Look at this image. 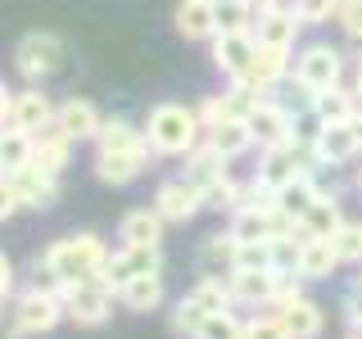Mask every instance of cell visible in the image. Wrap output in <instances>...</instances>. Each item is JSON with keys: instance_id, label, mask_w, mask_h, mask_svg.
<instances>
[{"instance_id": "d590c367", "label": "cell", "mask_w": 362, "mask_h": 339, "mask_svg": "<svg viewBox=\"0 0 362 339\" xmlns=\"http://www.w3.org/2000/svg\"><path fill=\"white\" fill-rule=\"evenodd\" d=\"M240 195H245V186L235 177H226V181H218V186L204 190V208H209V213H226V218H231V213L240 208Z\"/></svg>"}, {"instance_id": "f5cc1de1", "label": "cell", "mask_w": 362, "mask_h": 339, "mask_svg": "<svg viewBox=\"0 0 362 339\" xmlns=\"http://www.w3.org/2000/svg\"><path fill=\"white\" fill-rule=\"evenodd\" d=\"M354 186H358V195H362V167H358V177H354Z\"/></svg>"}, {"instance_id": "484cf974", "label": "cell", "mask_w": 362, "mask_h": 339, "mask_svg": "<svg viewBox=\"0 0 362 339\" xmlns=\"http://www.w3.org/2000/svg\"><path fill=\"white\" fill-rule=\"evenodd\" d=\"M235 249H240V240H235L231 231L209 235V240L199 244V276H218V280H226V276L235 271Z\"/></svg>"}, {"instance_id": "d6986e66", "label": "cell", "mask_w": 362, "mask_h": 339, "mask_svg": "<svg viewBox=\"0 0 362 339\" xmlns=\"http://www.w3.org/2000/svg\"><path fill=\"white\" fill-rule=\"evenodd\" d=\"M303 23L294 9H267V14L254 18V41L258 45H281V50H294V41H299Z\"/></svg>"}, {"instance_id": "2e32d148", "label": "cell", "mask_w": 362, "mask_h": 339, "mask_svg": "<svg viewBox=\"0 0 362 339\" xmlns=\"http://www.w3.org/2000/svg\"><path fill=\"white\" fill-rule=\"evenodd\" d=\"M339 226H344V203H339L335 190H322L299 218V240H331Z\"/></svg>"}, {"instance_id": "ee69618b", "label": "cell", "mask_w": 362, "mask_h": 339, "mask_svg": "<svg viewBox=\"0 0 362 339\" xmlns=\"http://www.w3.org/2000/svg\"><path fill=\"white\" fill-rule=\"evenodd\" d=\"M339 316H344V326H349L354 335H362V290H349V294H344Z\"/></svg>"}, {"instance_id": "816d5d0a", "label": "cell", "mask_w": 362, "mask_h": 339, "mask_svg": "<svg viewBox=\"0 0 362 339\" xmlns=\"http://www.w3.org/2000/svg\"><path fill=\"white\" fill-rule=\"evenodd\" d=\"M354 59H358V64H362V41H354Z\"/></svg>"}, {"instance_id": "8fae6325", "label": "cell", "mask_w": 362, "mask_h": 339, "mask_svg": "<svg viewBox=\"0 0 362 339\" xmlns=\"http://www.w3.org/2000/svg\"><path fill=\"white\" fill-rule=\"evenodd\" d=\"M9 186H14V195H18V208H28V213H45V208H54L59 203V177H50V172H41V167H18V172H9Z\"/></svg>"}, {"instance_id": "44dd1931", "label": "cell", "mask_w": 362, "mask_h": 339, "mask_svg": "<svg viewBox=\"0 0 362 339\" xmlns=\"http://www.w3.org/2000/svg\"><path fill=\"white\" fill-rule=\"evenodd\" d=\"M173 23L186 41H213L218 37V9H213V0H181Z\"/></svg>"}, {"instance_id": "60d3db41", "label": "cell", "mask_w": 362, "mask_h": 339, "mask_svg": "<svg viewBox=\"0 0 362 339\" xmlns=\"http://www.w3.org/2000/svg\"><path fill=\"white\" fill-rule=\"evenodd\" d=\"M195 113H199L204 131H209V127H218V122H226V118H240V113H235V105H231V95H226V90H222V95H204Z\"/></svg>"}, {"instance_id": "f546056e", "label": "cell", "mask_w": 362, "mask_h": 339, "mask_svg": "<svg viewBox=\"0 0 362 339\" xmlns=\"http://www.w3.org/2000/svg\"><path fill=\"white\" fill-rule=\"evenodd\" d=\"M308 100H313V109H317V118H322V122H349L362 109L358 95H354V86H331V90L308 95Z\"/></svg>"}, {"instance_id": "e0dca14e", "label": "cell", "mask_w": 362, "mask_h": 339, "mask_svg": "<svg viewBox=\"0 0 362 339\" xmlns=\"http://www.w3.org/2000/svg\"><path fill=\"white\" fill-rule=\"evenodd\" d=\"M68 158H73V141H68V131L59 127V122H50V127H41L37 136H32V167L59 177L68 167Z\"/></svg>"}, {"instance_id": "7a4b0ae2", "label": "cell", "mask_w": 362, "mask_h": 339, "mask_svg": "<svg viewBox=\"0 0 362 339\" xmlns=\"http://www.w3.org/2000/svg\"><path fill=\"white\" fill-rule=\"evenodd\" d=\"M145 141L158 158H186L195 145L204 141V122L190 105H177V100H163L145 113Z\"/></svg>"}, {"instance_id": "5bb4252c", "label": "cell", "mask_w": 362, "mask_h": 339, "mask_svg": "<svg viewBox=\"0 0 362 339\" xmlns=\"http://www.w3.org/2000/svg\"><path fill=\"white\" fill-rule=\"evenodd\" d=\"M54 113H59V105H50V95H45L41 86H23L14 90V109H9V122H14L18 131H28V136H37L41 127H50L54 122Z\"/></svg>"}, {"instance_id": "7c38bea8", "label": "cell", "mask_w": 362, "mask_h": 339, "mask_svg": "<svg viewBox=\"0 0 362 339\" xmlns=\"http://www.w3.org/2000/svg\"><path fill=\"white\" fill-rule=\"evenodd\" d=\"M150 154L154 150H95V177L105 186H132L136 177H145L150 167Z\"/></svg>"}, {"instance_id": "d4e9b609", "label": "cell", "mask_w": 362, "mask_h": 339, "mask_svg": "<svg viewBox=\"0 0 362 339\" xmlns=\"http://www.w3.org/2000/svg\"><path fill=\"white\" fill-rule=\"evenodd\" d=\"M163 299H168V290H163V271H145V276H132L127 285L118 290V303L127 312H154V308H163Z\"/></svg>"}, {"instance_id": "ab89813d", "label": "cell", "mask_w": 362, "mask_h": 339, "mask_svg": "<svg viewBox=\"0 0 362 339\" xmlns=\"http://www.w3.org/2000/svg\"><path fill=\"white\" fill-rule=\"evenodd\" d=\"M245 339H290V331H286V321L267 308V312H254L245 321Z\"/></svg>"}, {"instance_id": "3957f363", "label": "cell", "mask_w": 362, "mask_h": 339, "mask_svg": "<svg viewBox=\"0 0 362 339\" xmlns=\"http://www.w3.org/2000/svg\"><path fill=\"white\" fill-rule=\"evenodd\" d=\"M290 82L303 90V95H322L331 86H344V54L335 50L331 41H313L294 54Z\"/></svg>"}, {"instance_id": "9c48e42d", "label": "cell", "mask_w": 362, "mask_h": 339, "mask_svg": "<svg viewBox=\"0 0 362 339\" xmlns=\"http://www.w3.org/2000/svg\"><path fill=\"white\" fill-rule=\"evenodd\" d=\"M145 271H163V249H145V244H122L118 254H109L100 280L118 294L132 276H145Z\"/></svg>"}, {"instance_id": "e575fe53", "label": "cell", "mask_w": 362, "mask_h": 339, "mask_svg": "<svg viewBox=\"0 0 362 339\" xmlns=\"http://www.w3.org/2000/svg\"><path fill=\"white\" fill-rule=\"evenodd\" d=\"M204 312L195 299H190V294H181V299L173 303V316H168V326H173V335H181V339H195L199 335V326H204Z\"/></svg>"}, {"instance_id": "c3c4849f", "label": "cell", "mask_w": 362, "mask_h": 339, "mask_svg": "<svg viewBox=\"0 0 362 339\" xmlns=\"http://www.w3.org/2000/svg\"><path fill=\"white\" fill-rule=\"evenodd\" d=\"M9 109H14V90H9L5 82H0V127L9 122Z\"/></svg>"}, {"instance_id": "8d00e7d4", "label": "cell", "mask_w": 362, "mask_h": 339, "mask_svg": "<svg viewBox=\"0 0 362 339\" xmlns=\"http://www.w3.org/2000/svg\"><path fill=\"white\" fill-rule=\"evenodd\" d=\"M331 244H335V254H339L344 267H362V222H344L331 235Z\"/></svg>"}, {"instance_id": "5b68a950", "label": "cell", "mask_w": 362, "mask_h": 339, "mask_svg": "<svg viewBox=\"0 0 362 339\" xmlns=\"http://www.w3.org/2000/svg\"><path fill=\"white\" fill-rule=\"evenodd\" d=\"M64 64H68V41L54 37V32H28L14 45V68H18L23 82H32V86H41L54 73H64Z\"/></svg>"}, {"instance_id": "bcb514c9", "label": "cell", "mask_w": 362, "mask_h": 339, "mask_svg": "<svg viewBox=\"0 0 362 339\" xmlns=\"http://www.w3.org/2000/svg\"><path fill=\"white\" fill-rule=\"evenodd\" d=\"M9 294H14V263L0 254V303H5Z\"/></svg>"}, {"instance_id": "6da1fadb", "label": "cell", "mask_w": 362, "mask_h": 339, "mask_svg": "<svg viewBox=\"0 0 362 339\" xmlns=\"http://www.w3.org/2000/svg\"><path fill=\"white\" fill-rule=\"evenodd\" d=\"M109 263V244L100 240V235H64V240H54L45 254L32 263V276L41 280V285H54L59 290L64 280H90V276H100Z\"/></svg>"}, {"instance_id": "ac0fdd59", "label": "cell", "mask_w": 362, "mask_h": 339, "mask_svg": "<svg viewBox=\"0 0 362 339\" xmlns=\"http://www.w3.org/2000/svg\"><path fill=\"white\" fill-rule=\"evenodd\" d=\"M54 122L68 131V141H95V131H100V122H105V113H100L90 100H82V95H68L64 105H59V113H54Z\"/></svg>"}, {"instance_id": "30bf717a", "label": "cell", "mask_w": 362, "mask_h": 339, "mask_svg": "<svg viewBox=\"0 0 362 339\" xmlns=\"http://www.w3.org/2000/svg\"><path fill=\"white\" fill-rule=\"evenodd\" d=\"M313 158H317V167H344L354 158H362L354 122H326L313 141Z\"/></svg>"}, {"instance_id": "9f6ffc18", "label": "cell", "mask_w": 362, "mask_h": 339, "mask_svg": "<svg viewBox=\"0 0 362 339\" xmlns=\"http://www.w3.org/2000/svg\"><path fill=\"white\" fill-rule=\"evenodd\" d=\"M0 177H5V167H0Z\"/></svg>"}, {"instance_id": "db71d44e", "label": "cell", "mask_w": 362, "mask_h": 339, "mask_svg": "<svg viewBox=\"0 0 362 339\" xmlns=\"http://www.w3.org/2000/svg\"><path fill=\"white\" fill-rule=\"evenodd\" d=\"M354 290H362V267H358V276H354Z\"/></svg>"}, {"instance_id": "7bdbcfd3", "label": "cell", "mask_w": 362, "mask_h": 339, "mask_svg": "<svg viewBox=\"0 0 362 339\" xmlns=\"http://www.w3.org/2000/svg\"><path fill=\"white\" fill-rule=\"evenodd\" d=\"M335 23L344 28V37H349V41H362V0H339Z\"/></svg>"}, {"instance_id": "603a6c76", "label": "cell", "mask_w": 362, "mask_h": 339, "mask_svg": "<svg viewBox=\"0 0 362 339\" xmlns=\"http://www.w3.org/2000/svg\"><path fill=\"white\" fill-rule=\"evenodd\" d=\"M226 163H231L226 154H218L209 141H199L195 150L186 154V172H181V177H190L199 190H209V186H218V181H226V177H231V167H226Z\"/></svg>"}, {"instance_id": "f907efd6", "label": "cell", "mask_w": 362, "mask_h": 339, "mask_svg": "<svg viewBox=\"0 0 362 339\" xmlns=\"http://www.w3.org/2000/svg\"><path fill=\"white\" fill-rule=\"evenodd\" d=\"M349 122H354V131H358V150H362V109H358V113H354Z\"/></svg>"}, {"instance_id": "836d02e7", "label": "cell", "mask_w": 362, "mask_h": 339, "mask_svg": "<svg viewBox=\"0 0 362 339\" xmlns=\"http://www.w3.org/2000/svg\"><path fill=\"white\" fill-rule=\"evenodd\" d=\"M218 9V32H254V5L249 0H213Z\"/></svg>"}, {"instance_id": "4fadbf2b", "label": "cell", "mask_w": 362, "mask_h": 339, "mask_svg": "<svg viewBox=\"0 0 362 339\" xmlns=\"http://www.w3.org/2000/svg\"><path fill=\"white\" fill-rule=\"evenodd\" d=\"M249 131H254L258 150H272V145L294 141V109L276 105V100H263L254 113H249Z\"/></svg>"}, {"instance_id": "7402d4cb", "label": "cell", "mask_w": 362, "mask_h": 339, "mask_svg": "<svg viewBox=\"0 0 362 339\" xmlns=\"http://www.w3.org/2000/svg\"><path fill=\"white\" fill-rule=\"evenodd\" d=\"M276 316L286 321V331H290V339H322V331H326V312H322V303L317 299H294V303H286V308H276Z\"/></svg>"}, {"instance_id": "4dcf8cb0", "label": "cell", "mask_w": 362, "mask_h": 339, "mask_svg": "<svg viewBox=\"0 0 362 339\" xmlns=\"http://www.w3.org/2000/svg\"><path fill=\"white\" fill-rule=\"evenodd\" d=\"M28 163H32V136L18 131L14 122H5V127H0V167H5V177L18 172V167H28Z\"/></svg>"}, {"instance_id": "f6af8a7d", "label": "cell", "mask_w": 362, "mask_h": 339, "mask_svg": "<svg viewBox=\"0 0 362 339\" xmlns=\"http://www.w3.org/2000/svg\"><path fill=\"white\" fill-rule=\"evenodd\" d=\"M14 213H18V195L9 186V177H0V222H9Z\"/></svg>"}, {"instance_id": "277c9868", "label": "cell", "mask_w": 362, "mask_h": 339, "mask_svg": "<svg viewBox=\"0 0 362 339\" xmlns=\"http://www.w3.org/2000/svg\"><path fill=\"white\" fill-rule=\"evenodd\" d=\"M59 299H64V316L73 326H82V331H95V326H105L113 316V294L100 276L90 280H64L59 285Z\"/></svg>"}, {"instance_id": "4316f807", "label": "cell", "mask_w": 362, "mask_h": 339, "mask_svg": "<svg viewBox=\"0 0 362 339\" xmlns=\"http://www.w3.org/2000/svg\"><path fill=\"white\" fill-rule=\"evenodd\" d=\"M339 267L344 263H339L331 240H303L299 244V263H294V271H299L303 280H331Z\"/></svg>"}, {"instance_id": "74e56055", "label": "cell", "mask_w": 362, "mask_h": 339, "mask_svg": "<svg viewBox=\"0 0 362 339\" xmlns=\"http://www.w3.org/2000/svg\"><path fill=\"white\" fill-rule=\"evenodd\" d=\"M195 339H245V321L231 308H226V312H209Z\"/></svg>"}, {"instance_id": "b9f144b4", "label": "cell", "mask_w": 362, "mask_h": 339, "mask_svg": "<svg viewBox=\"0 0 362 339\" xmlns=\"http://www.w3.org/2000/svg\"><path fill=\"white\" fill-rule=\"evenodd\" d=\"M294 14H299L303 28H322L339 14V0H294Z\"/></svg>"}, {"instance_id": "9a60e30c", "label": "cell", "mask_w": 362, "mask_h": 339, "mask_svg": "<svg viewBox=\"0 0 362 339\" xmlns=\"http://www.w3.org/2000/svg\"><path fill=\"white\" fill-rule=\"evenodd\" d=\"M254 50H258L254 32H218L213 37V68H218L226 82H235L249 68V59H254Z\"/></svg>"}, {"instance_id": "1f68e13d", "label": "cell", "mask_w": 362, "mask_h": 339, "mask_svg": "<svg viewBox=\"0 0 362 339\" xmlns=\"http://www.w3.org/2000/svg\"><path fill=\"white\" fill-rule=\"evenodd\" d=\"M226 231L235 235V240H272V213H263V208H235L231 213V226H226Z\"/></svg>"}, {"instance_id": "52a82bcc", "label": "cell", "mask_w": 362, "mask_h": 339, "mask_svg": "<svg viewBox=\"0 0 362 339\" xmlns=\"http://www.w3.org/2000/svg\"><path fill=\"white\" fill-rule=\"evenodd\" d=\"M154 208L168 226H186L204 213V190L190 177H168L163 186L154 190Z\"/></svg>"}, {"instance_id": "f1b7e54d", "label": "cell", "mask_w": 362, "mask_h": 339, "mask_svg": "<svg viewBox=\"0 0 362 339\" xmlns=\"http://www.w3.org/2000/svg\"><path fill=\"white\" fill-rule=\"evenodd\" d=\"M90 145H95V150H150L145 127H136L132 118H105Z\"/></svg>"}, {"instance_id": "ba28073f", "label": "cell", "mask_w": 362, "mask_h": 339, "mask_svg": "<svg viewBox=\"0 0 362 339\" xmlns=\"http://www.w3.org/2000/svg\"><path fill=\"white\" fill-rule=\"evenodd\" d=\"M290 68H294V50H281V45H258L254 59H249V68L235 77V82L249 86V90H258V95H272V90L290 77Z\"/></svg>"}, {"instance_id": "11a10c76", "label": "cell", "mask_w": 362, "mask_h": 339, "mask_svg": "<svg viewBox=\"0 0 362 339\" xmlns=\"http://www.w3.org/2000/svg\"><path fill=\"white\" fill-rule=\"evenodd\" d=\"M349 339H362V335H354V331H349Z\"/></svg>"}, {"instance_id": "cb8c5ba5", "label": "cell", "mask_w": 362, "mask_h": 339, "mask_svg": "<svg viewBox=\"0 0 362 339\" xmlns=\"http://www.w3.org/2000/svg\"><path fill=\"white\" fill-rule=\"evenodd\" d=\"M163 218H158V208L150 203V208H132L127 218L118 222V240L122 244H145V249H158L163 244Z\"/></svg>"}, {"instance_id": "d6a6232c", "label": "cell", "mask_w": 362, "mask_h": 339, "mask_svg": "<svg viewBox=\"0 0 362 339\" xmlns=\"http://www.w3.org/2000/svg\"><path fill=\"white\" fill-rule=\"evenodd\" d=\"M322 195V186H317L313 181V172H303V177H294L290 186H281V213H290L294 222L303 218V213H308V203Z\"/></svg>"}, {"instance_id": "681fc988", "label": "cell", "mask_w": 362, "mask_h": 339, "mask_svg": "<svg viewBox=\"0 0 362 339\" xmlns=\"http://www.w3.org/2000/svg\"><path fill=\"white\" fill-rule=\"evenodd\" d=\"M349 86H354V95H358V105H362V64H354V82H349Z\"/></svg>"}, {"instance_id": "83f0119b", "label": "cell", "mask_w": 362, "mask_h": 339, "mask_svg": "<svg viewBox=\"0 0 362 339\" xmlns=\"http://www.w3.org/2000/svg\"><path fill=\"white\" fill-rule=\"evenodd\" d=\"M204 141H209L218 154H226V158H240V154H249L258 145L254 131H249V118H226V122L204 131Z\"/></svg>"}, {"instance_id": "7dc6e473", "label": "cell", "mask_w": 362, "mask_h": 339, "mask_svg": "<svg viewBox=\"0 0 362 339\" xmlns=\"http://www.w3.org/2000/svg\"><path fill=\"white\" fill-rule=\"evenodd\" d=\"M0 339H23L18 321H14V312H5V303H0Z\"/></svg>"}, {"instance_id": "f35d334b", "label": "cell", "mask_w": 362, "mask_h": 339, "mask_svg": "<svg viewBox=\"0 0 362 339\" xmlns=\"http://www.w3.org/2000/svg\"><path fill=\"white\" fill-rule=\"evenodd\" d=\"M272 267V240H245L235 249V271H267Z\"/></svg>"}, {"instance_id": "8992f818", "label": "cell", "mask_w": 362, "mask_h": 339, "mask_svg": "<svg viewBox=\"0 0 362 339\" xmlns=\"http://www.w3.org/2000/svg\"><path fill=\"white\" fill-rule=\"evenodd\" d=\"M9 312H14V321H18L23 335H50V331H59V321H68L59 290L41 285V280H32L28 290H18L14 303H9Z\"/></svg>"}, {"instance_id": "ffe728a7", "label": "cell", "mask_w": 362, "mask_h": 339, "mask_svg": "<svg viewBox=\"0 0 362 339\" xmlns=\"http://www.w3.org/2000/svg\"><path fill=\"white\" fill-rule=\"evenodd\" d=\"M272 290H276V267H267V271H231L235 308H272Z\"/></svg>"}]
</instances>
